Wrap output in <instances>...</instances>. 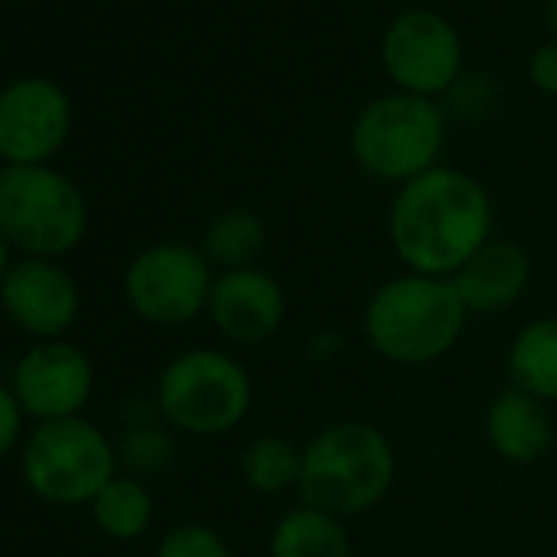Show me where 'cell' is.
<instances>
[{"label": "cell", "mask_w": 557, "mask_h": 557, "mask_svg": "<svg viewBox=\"0 0 557 557\" xmlns=\"http://www.w3.org/2000/svg\"><path fill=\"white\" fill-rule=\"evenodd\" d=\"M387 233L407 272L449 278L492 239V200L475 177L433 168L397 190Z\"/></svg>", "instance_id": "cell-1"}, {"label": "cell", "mask_w": 557, "mask_h": 557, "mask_svg": "<svg viewBox=\"0 0 557 557\" xmlns=\"http://www.w3.org/2000/svg\"><path fill=\"white\" fill-rule=\"evenodd\" d=\"M469 309L440 275L404 272L377 286L364 306V338L391 364L423 368L453 351Z\"/></svg>", "instance_id": "cell-2"}, {"label": "cell", "mask_w": 557, "mask_h": 557, "mask_svg": "<svg viewBox=\"0 0 557 557\" xmlns=\"http://www.w3.org/2000/svg\"><path fill=\"white\" fill-rule=\"evenodd\" d=\"M397 479V453L387 433L368 420H338L302 449L299 498L335 518H355L387 498Z\"/></svg>", "instance_id": "cell-3"}, {"label": "cell", "mask_w": 557, "mask_h": 557, "mask_svg": "<svg viewBox=\"0 0 557 557\" xmlns=\"http://www.w3.org/2000/svg\"><path fill=\"white\" fill-rule=\"evenodd\" d=\"M89 230L83 190L50 164H8L0 171V233L34 259L73 252Z\"/></svg>", "instance_id": "cell-4"}, {"label": "cell", "mask_w": 557, "mask_h": 557, "mask_svg": "<svg viewBox=\"0 0 557 557\" xmlns=\"http://www.w3.org/2000/svg\"><path fill=\"white\" fill-rule=\"evenodd\" d=\"M161 417L187 436H223L252 407V381L226 351L190 348L171 358L158 377Z\"/></svg>", "instance_id": "cell-5"}, {"label": "cell", "mask_w": 557, "mask_h": 557, "mask_svg": "<svg viewBox=\"0 0 557 557\" xmlns=\"http://www.w3.org/2000/svg\"><path fill=\"white\" fill-rule=\"evenodd\" d=\"M24 482L50 505L76 508L119 475V453L109 436L86 417L37 423L21 453Z\"/></svg>", "instance_id": "cell-6"}, {"label": "cell", "mask_w": 557, "mask_h": 557, "mask_svg": "<svg viewBox=\"0 0 557 557\" xmlns=\"http://www.w3.org/2000/svg\"><path fill=\"white\" fill-rule=\"evenodd\" d=\"M446 141V119L433 99L394 92L381 96L355 119L351 151L355 161L377 181L410 184L436 168Z\"/></svg>", "instance_id": "cell-7"}, {"label": "cell", "mask_w": 557, "mask_h": 557, "mask_svg": "<svg viewBox=\"0 0 557 557\" xmlns=\"http://www.w3.org/2000/svg\"><path fill=\"white\" fill-rule=\"evenodd\" d=\"M213 265L200 246L161 239L145 246L125 269V299L132 312L158 329L190 325L207 312L213 289Z\"/></svg>", "instance_id": "cell-8"}, {"label": "cell", "mask_w": 557, "mask_h": 557, "mask_svg": "<svg viewBox=\"0 0 557 557\" xmlns=\"http://www.w3.org/2000/svg\"><path fill=\"white\" fill-rule=\"evenodd\" d=\"M381 60L400 92L430 99L456 86L462 70V44L449 21L417 8L404 11L387 27Z\"/></svg>", "instance_id": "cell-9"}, {"label": "cell", "mask_w": 557, "mask_h": 557, "mask_svg": "<svg viewBox=\"0 0 557 557\" xmlns=\"http://www.w3.org/2000/svg\"><path fill=\"white\" fill-rule=\"evenodd\" d=\"M96 387V368L83 348L66 338L37 342L21 355L11 374V391L37 423L83 417Z\"/></svg>", "instance_id": "cell-10"}, {"label": "cell", "mask_w": 557, "mask_h": 557, "mask_svg": "<svg viewBox=\"0 0 557 557\" xmlns=\"http://www.w3.org/2000/svg\"><path fill=\"white\" fill-rule=\"evenodd\" d=\"M70 128L73 106L53 79L30 76L0 92V161L47 164L66 145Z\"/></svg>", "instance_id": "cell-11"}, {"label": "cell", "mask_w": 557, "mask_h": 557, "mask_svg": "<svg viewBox=\"0 0 557 557\" xmlns=\"http://www.w3.org/2000/svg\"><path fill=\"white\" fill-rule=\"evenodd\" d=\"M0 309L37 342H57L76 325L79 286L57 259L24 256L0 278Z\"/></svg>", "instance_id": "cell-12"}, {"label": "cell", "mask_w": 557, "mask_h": 557, "mask_svg": "<svg viewBox=\"0 0 557 557\" xmlns=\"http://www.w3.org/2000/svg\"><path fill=\"white\" fill-rule=\"evenodd\" d=\"M286 312H289L286 289L265 269L252 265V269L216 272L207 315L223 338L236 345H259L283 329Z\"/></svg>", "instance_id": "cell-13"}, {"label": "cell", "mask_w": 557, "mask_h": 557, "mask_svg": "<svg viewBox=\"0 0 557 557\" xmlns=\"http://www.w3.org/2000/svg\"><path fill=\"white\" fill-rule=\"evenodd\" d=\"M469 315H492L515 306L531 283V259L511 239H488L456 275H449Z\"/></svg>", "instance_id": "cell-14"}, {"label": "cell", "mask_w": 557, "mask_h": 557, "mask_svg": "<svg viewBox=\"0 0 557 557\" xmlns=\"http://www.w3.org/2000/svg\"><path fill=\"white\" fill-rule=\"evenodd\" d=\"M485 436L498 459L515 466L537 462L554 443L547 404L518 387L498 391L485 413Z\"/></svg>", "instance_id": "cell-15"}, {"label": "cell", "mask_w": 557, "mask_h": 557, "mask_svg": "<svg viewBox=\"0 0 557 557\" xmlns=\"http://www.w3.org/2000/svg\"><path fill=\"white\" fill-rule=\"evenodd\" d=\"M272 557H351V534L342 518L312 505H296L275 521Z\"/></svg>", "instance_id": "cell-16"}, {"label": "cell", "mask_w": 557, "mask_h": 557, "mask_svg": "<svg viewBox=\"0 0 557 557\" xmlns=\"http://www.w3.org/2000/svg\"><path fill=\"white\" fill-rule=\"evenodd\" d=\"M511 387L557 404V315L528 322L508 348Z\"/></svg>", "instance_id": "cell-17"}, {"label": "cell", "mask_w": 557, "mask_h": 557, "mask_svg": "<svg viewBox=\"0 0 557 557\" xmlns=\"http://www.w3.org/2000/svg\"><path fill=\"white\" fill-rule=\"evenodd\" d=\"M269 233L265 223L252 213V210H223L216 213L200 239V252L207 256V262L220 272H233V269H252L262 252H265Z\"/></svg>", "instance_id": "cell-18"}, {"label": "cell", "mask_w": 557, "mask_h": 557, "mask_svg": "<svg viewBox=\"0 0 557 557\" xmlns=\"http://www.w3.org/2000/svg\"><path fill=\"white\" fill-rule=\"evenodd\" d=\"M96 528L115 541H135L154 518V498L138 475H115L89 505Z\"/></svg>", "instance_id": "cell-19"}, {"label": "cell", "mask_w": 557, "mask_h": 557, "mask_svg": "<svg viewBox=\"0 0 557 557\" xmlns=\"http://www.w3.org/2000/svg\"><path fill=\"white\" fill-rule=\"evenodd\" d=\"M239 472L252 492L278 495V492L299 485L302 449L278 433H262V436L246 443V449L239 456Z\"/></svg>", "instance_id": "cell-20"}, {"label": "cell", "mask_w": 557, "mask_h": 557, "mask_svg": "<svg viewBox=\"0 0 557 557\" xmlns=\"http://www.w3.org/2000/svg\"><path fill=\"white\" fill-rule=\"evenodd\" d=\"M119 453V466L128 469V475H151V472H161L171 456H174V443L171 436L154 426V423H141V426H132L122 443L115 446Z\"/></svg>", "instance_id": "cell-21"}, {"label": "cell", "mask_w": 557, "mask_h": 557, "mask_svg": "<svg viewBox=\"0 0 557 557\" xmlns=\"http://www.w3.org/2000/svg\"><path fill=\"white\" fill-rule=\"evenodd\" d=\"M154 557H233V554L210 524L187 521V524H174L161 537Z\"/></svg>", "instance_id": "cell-22"}, {"label": "cell", "mask_w": 557, "mask_h": 557, "mask_svg": "<svg viewBox=\"0 0 557 557\" xmlns=\"http://www.w3.org/2000/svg\"><path fill=\"white\" fill-rule=\"evenodd\" d=\"M24 410L11 391V384H0V459L11 456L21 443V433H24Z\"/></svg>", "instance_id": "cell-23"}, {"label": "cell", "mask_w": 557, "mask_h": 557, "mask_svg": "<svg viewBox=\"0 0 557 557\" xmlns=\"http://www.w3.org/2000/svg\"><path fill=\"white\" fill-rule=\"evenodd\" d=\"M528 76L541 92L557 96V44H544L541 50H534L528 63Z\"/></svg>", "instance_id": "cell-24"}, {"label": "cell", "mask_w": 557, "mask_h": 557, "mask_svg": "<svg viewBox=\"0 0 557 557\" xmlns=\"http://www.w3.org/2000/svg\"><path fill=\"white\" fill-rule=\"evenodd\" d=\"M14 265V246L8 243V236L0 233V278H4Z\"/></svg>", "instance_id": "cell-25"}, {"label": "cell", "mask_w": 557, "mask_h": 557, "mask_svg": "<svg viewBox=\"0 0 557 557\" xmlns=\"http://www.w3.org/2000/svg\"><path fill=\"white\" fill-rule=\"evenodd\" d=\"M547 27L557 40V0H547Z\"/></svg>", "instance_id": "cell-26"}, {"label": "cell", "mask_w": 557, "mask_h": 557, "mask_svg": "<svg viewBox=\"0 0 557 557\" xmlns=\"http://www.w3.org/2000/svg\"><path fill=\"white\" fill-rule=\"evenodd\" d=\"M0 171H4V168H0Z\"/></svg>", "instance_id": "cell-27"}]
</instances>
